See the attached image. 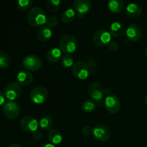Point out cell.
I'll list each match as a JSON object with an SVG mask.
<instances>
[{
    "instance_id": "38",
    "label": "cell",
    "mask_w": 147,
    "mask_h": 147,
    "mask_svg": "<svg viewBox=\"0 0 147 147\" xmlns=\"http://www.w3.org/2000/svg\"><path fill=\"white\" fill-rule=\"evenodd\" d=\"M145 55H146V57H147V47L146 50H145Z\"/></svg>"
},
{
    "instance_id": "13",
    "label": "cell",
    "mask_w": 147,
    "mask_h": 147,
    "mask_svg": "<svg viewBox=\"0 0 147 147\" xmlns=\"http://www.w3.org/2000/svg\"><path fill=\"white\" fill-rule=\"evenodd\" d=\"M93 135L100 142H107L110 139V131L105 125H97L93 129Z\"/></svg>"
},
{
    "instance_id": "37",
    "label": "cell",
    "mask_w": 147,
    "mask_h": 147,
    "mask_svg": "<svg viewBox=\"0 0 147 147\" xmlns=\"http://www.w3.org/2000/svg\"><path fill=\"white\" fill-rule=\"evenodd\" d=\"M144 102H145V103H146V104L147 105V93H146V96H145V97H144Z\"/></svg>"
},
{
    "instance_id": "4",
    "label": "cell",
    "mask_w": 147,
    "mask_h": 147,
    "mask_svg": "<svg viewBox=\"0 0 147 147\" xmlns=\"http://www.w3.org/2000/svg\"><path fill=\"white\" fill-rule=\"evenodd\" d=\"M90 71V70L88 65L84 61L76 62L72 67L73 76L79 80H85L87 78Z\"/></svg>"
},
{
    "instance_id": "30",
    "label": "cell",
    "mask_w": 147,
    "mask_h": 147,
    "mask_svg": "<svg viewBox=\"0 0 147 147\" xmlns=\"http://www.w3.org/2000/svg\"><path fill=\"white\" fill-rule=\"evenodd\" d=\"M82 132H83V134L85 135V136H89L93 134V129H92L90 126H86L83 128Z\"/></svg>"
},
{
    "instance_id": "29",
    "label": "cell",
    "mask_w": 147,
    "mask_h": 147,
    "mask_svg": "<svg viewBox=\"0 0 147 147\" xmlns=\"http://www.w3.org/2000/svg\"><path fill=\"white\" fill-rule=\"evenodd\" d=\"M58 24V20L55 16H50L47 18L46 24L49 27H55Z\"/></svg>"
},
{
    "instance_id": "8",
    "label": "cell",
    "mask_w": 147,
    "mask_h": 147,
    "mask_svg": "<svg viewBox=\"0 0 147 147\" xmlns=\"http://www.w3.org/2000/svg\"><path fill=\"white\" fill-rule=\"evenodd\" d=\"M22 93V88L17 82H11L7 85L4 90L6 98L10 100L14 101L20 98Z\"/></svg>"
},
{
    "instance_id": "33",
    "label": "cell",
    "mask_w": 147,
    "mask_h": 147,
    "mask_svg": "<svg viewBox=\"0 0 147 147\" xmlns=\"http://www.w3.org/2000/svg\"><path fill=\"white\" fill-rule=\"evenodd\" d=\"M6 96L3 92L0 91V106H4V103H5Z\"/></svg>"
},
{
    "instance_id": "18",
    "label": "cell",
    "mask_w": 147,
    "mask_h": 147,
    "mask_svg": "<svg viewBox=\"0 0 147 147\" xmlns=\"http://www.w3.org/2000/svg\"><path fill=\"white\" fill-rule=\"evenodd\" d=\"M46 57L50 63H57L62 57V51L60 49L57 47H53L50 49L46 53Z\"/></svg>"
},
{
    "instance_id": "7",
    "label": "cell",
    "mask_w": 147,
    "mask_h": 147,
    "mask_svg": "<svg viewBox=\"0 0 147 147\" xmlns=\"http://www.w3.org/2000/svg\"><path fill=\"white\" fill-rule=\"evenodd\" d=\"M22 65L25 69L30 71H37L42 67V60L40 57L34 55H27L22 61Z\"/></svg>"
},
{
    "instance_id": "15",
    "label": "cell",
    "mask_w": 147,
    "mask_h": 147,
    "mask_svg": "<svg viewBox=\"0 0 147 147\" xmlns=\"http://www.w3.org/2000/svg\"><path fill=\"white\" fill-rule=\"evenodd\" d=\"M142 7L136 3H131L129 4L126 7V14L128 17L131 18L139 17L142 14Z\"/></svg>"
},
{
    "instance_id": "17",
    "label": "cell",
    "mask_w": 147,
    "mask_h": 147,
    "mask_svg": "<svg viewBox=\"0 0 147 147\" xmlns=\"http://www.w3.org/2000/svg\"><path fill=\"white\" fill-rule=\"evenodd\" d=\"M53 35V31L47 26H42L37 32V37L39 40L42 42L48 41Z\"/></svg>"
},
{
    "instance_id": "3",
    "label": "cell",
    "mask_w": 147,
    "mask_h": 147,
    "mask_svg": "<svg viewBox=\"0 0 147 147\" xmlns=\"http://www.w3.org/2000/svg\"><path fill=\"white\" fill-rule=\"evenodd\" d=\"M88 94L93 100H95L96 105L102 106L103 104V98L104 96V88L100 83L94 82L88 87Z\"/></svg>"
},
{
    "instance_id": "27",
    "label": "cell",
    "mask_w": 147,
    "mask_h": 147,
    "mask_svg": "<svg viewBox=\"0 0 147 147\" xmlns=\"http://www.w3.org/2000/svg\"><path fill=\"white\" fill-rule=\"evenodd\" d=\"M62 65L64 67H70L74 65V60L70 54H65L62 57Z\"/></svg>"
},
{
    "instance_id": "22",
    "label": "cell",
    "mask_w": 147,
    "mask_h": 147,
    "mask_svg": "<svg viewBox=\"0 0 147 147\" xmlns=\"http://www.w3.org/2000/svg\"><path fill=\"white\" fill-rule=\"evenodd\" d=\"M76 11L73 9H67L62 14L61 20L64 23L68 24V23H70L73 21H74V20L76 19Z\"/></svg>"
},
{
    "instance_id": "35",
    "label": "cell",
    "mask_w": 147,
    "mask_h": 147,
    "mask_svg": "<svg viewBox=\"0 0 147 147\" xmlns=\"http://www.w3.org/2000/svg\"><path fill=\"white\" fill-rule=\"evenodd\" d=\"M39 147H55V145L52 144H42L41 146Z\"/></svg>"
},
{
    "instance_id": "24",
    "label": "cell",
    "mask_w": 147,
    "mask_h": 147,
    "mask_svg": "<svg viewBox=\"0 0 147 147\" xmlns=\"http://www.w3.org/2000/svg\"><path fill=\"white\" fill-rule=\"evenodd\" d=\"M96 108V102L91 100H86L82 103V110L86 113L93 111Z\"/></svg>"
},
{
    "instance_id": "12",
    "label": "cell",
    "mask_w": 147,
    "mask_h": 147,
    "mask_svg": "<svg viewBox=\"0 0 147 147\" xmlns=\"http://www.w3.org/2000/svg\"><path fill=\"white\" fill-rule=\"evenodd\" d=\"M106 110L111 113H116L120 110L121 101L119 98L113 95L107 96L104 101Z\"/></svg>"
},
{
    "instance_id": "31",
    "label": "cell",
    "mask_w": 147,
    "mask_h": 147,
    "mask_svg": "<svg viewBox=\"0 0 147 147\" xmlns=\"http://www.w3.org/2000/svg\"><path fill=\"white\" fill-rule=\"evenodd\" d=\"M107 46L111 51H117L118 49H119V44L115 41H111Z\"/></svg>"
},
{
    "instance_id": "20",
    "label": "cell",
    "mask_w": 147,
    "mask_h": 147,
    "mask_svg": "<svg viewBox=\"0 0 147 147\" xmlns=\"http://www.w3.org/2000/svg\"><path fill=\"white\" fill-rule=\"evenodd\" d=\"M108 7L113 13H120L124 9L123 0H111L108 2Z\"/></svg>"
},
{
    "instance_id": "26",
    "label": "cell",
    "mask_w": 147,
    "mask_h": 147,
    "mask_svg": "<svg viewBox=\"0 0 147 147\" xmlns=\"http://www.w3.org/2000/svg\"><path fill=\"white\" fill-rule=\"evenodd\" d=\"M60 0H49L47 2V7L52 13H55L58 11L60 5Z\"/></svg>"
},
{
    "instance_id": "32",
    "label": "cell",
    "mask_w": 147,
    "mask_h": 147,
    "mask_svg": "<svg viewBox=\"0 0 147 147\" xmlns=\"http://www.w3.org/2000/svg\"><path fill=\"white\" fill-rule=\"evenodd\" d=\"M42 134L41 132L40 131H36L34 133L32 134V137L34 140L39 141L42 139Z\"/></svg>"
},
{
    "instance_id": "6",
    "label": "cell",
    "mask_w": 147,
    "mask_h": 147,
    "mask_svg": "<svg viewBox=\"0 0 147 147\" xmlns=\"http://www.w3.org/2000/svg\"><path fill=\"white\" fill-rule=\"evenodd\" d=\"M48 97V90L44 87H36L31 90L30 98L35 104H42Z\"/></svg>"
},
{
    "instance_id": "28",
    "label": "cell",
    "mask_w": 147,
    "mask_h": 147,
    "mask_svg": "<svg viewBox=\"0 0 147 147\" xmlns=\"http://www.w3.org/2000/svg\"><path fill=\"white\" fill-rule=\"evenodd\" d=\"M32 4V0H19L17 3V7L22 11H25L30 8Z\"/></svg>"
},
{
    "instance_id": "36",
    "label": "cell",
    "mask_w": 147,
    "mask_h": 147,
    "mask_svg": "<svg viewBox=\"0 0 147 147\" xmlns=\"http://www.w3.org/2000/svg\"><path fill=\"white\" fill-rule=\"evenodd\" d=\"M9 147H21V146H20V144H18L14 143V144H11Z\"/></svg>"
},
{
    "instance_id": "10",
    "label": "cell",
    "mask_w": 147,
    "mask_h": 147,
    "mask_svg": "<svg viewBox=\"0 0 147 147\" xmlns=\"http://www.w3.org/2000/svg\"><path fill=\"white\" fill-rule=\"evenodd\" d=\"M20 126L24 131L34 133L38 129L39 122L32 116H25L20 121Z\"/></svg>"
},
{
    "instance_id": "25",
    "label": "cell",
    "mask_w": 147,
    "mask_h": 147,
    "mask_svg": "<svg viewBox=\"0 0 147 147\" xmlns=\"http://www.w3.org/2000/svg\"><path fill=\"white\" fill-rule=\"evenodd\" d=\"M10 65V58L4 51L0 50V68H7Z\"/></svg>"
},
{
    "instance_id": "1",
    "label": "cell",
    "mask_w": 147,
    "mask_h": 147,
    "mask_svg": "<svg viewBox=\"0 0 147 147\" xmlns=\"http://www.w3.org/2000/svg\"><path fill=\"white\" fill-rule=\"evenodd\" d=\"M47 18L45 12L41 7H33L27 13V22L33 27H40L46 24Z\"/></svg>"
},
{
    "instance_id": "34",
    "label": "cell",
    "mask_w": 147,
    "mask_h": 147,
    "mask_svg": "<svg viewBox=\"0 0 147 147\" xmlns=\"http://www.w3.org/2000/svg\"><path fill=\"white\" fill-rule=\"evenodd\" d=\"M111 93H112V90H111V89L110 88H109V87L105 88H104V94L107 95V96H111Z\"/></svg>"
},
{
    "instance_id": "14",
    "label": "cell",
    "mask_w": 147,
    "mask_h": 147,
    "mask_svg": "<svg viewBox=\"0 0 147 147\" xmlns=\"http://www.w3.org/2000/svg\"><path fill=\"white\" fill-rule=\"evenodd\" d=\"M126 36L131 41H139L142 36V28L137 24H131L126 30Z\"/></svg>"
},
{
    "instance_id": "11",
    "label": "cell",
    "mask_w": 147,
    "mask_h": 147,
    "mask_svg": "<svg viewBox=\"0 0 147 147\" xmlns=\"http://www.w3.org/2000/svg\"><path fill=\"white\" fill-rule=\"evenodd\" d=\"M73 7L77 17L83 18V16L90 11L91 4L88 0H76L73 3Z\"/></svg>"
},
{
    "instance_id": "21",
    "label": "cell",
    "mask_w": 147,
    "mask_h": 147,
    "mask_svg": "<svg viewBox=\"0 0 147 147\" xmlns=\"http://www.w3.org/2000/svg\"><path fill=\"white\" fill-rule=\"evenodd\" d=\"M48 140L52 144H59L63 141V136L57 129H51L48 133Z\"/></svg>"
},
{
    "instance_id": "9",
    "label": "cell",
    "mask_w": 147,
    "mask_h": 147,
    "mask_svg": "<svg viewBox=\"0 0 147 147\" xmlns=\"http://www.w3.org/2000/svg\"><path fill=\"white\" fill-rule=\"evenodd\" d=\"M93 39L95 44L102 47L106 45H108V44L111 41V34L107 30L100 29L96 31L93 34Z\"/></svg>"
},
{
    "instance_id": "23",
    "label": "cell",
    "mask_w": 147,
    "mask_h": 147,
    "mask_svg": "<svg viewBox=\"0 0 147 147\" xmlns=\"http://www.w3.org/2000/svg\"><path fill=\"white\" fill-rule=\"evenodd\" d=\"M53 119L51 116H46L42 118L39 122V126L42 130H49L53 126Z\"/></svg>"
},
{
    "instance_id": "19",
    "label": "cell",
    "mask_w": 147,
    "mask_h": 147,
    "mask_svg": "<svg viewBox=\"0 0 147 147\" xmlns=\"http://www.w3.org/2000/svg\"><path fill=\"white\" fill-rule=\"evenodd\" d=\"M123 31H124V27H123V24L119 22H113L110 25L109 32L113 37H121L123 34Z\"/></svg>"
},
{
    "instance_id": "5",
    "label": "cell",
    "mask_w": 147,
    "mask_h": 147,
    "mask_svg": "<svg viewBox=\"0 0 147 147\" xmlns=\"http://www.w3.org/2000/svg\"><path fill=\"white\" fill-rule=\"evenodd\" d=\"M2 111L7 119L10 120H14L20 116V107L16 102L9 101L4 104L2 107Z\"/></svg>"
},
{
    "instance_id": "2",
    "label": "cell",
    "mask_w": 147,
    "mask_h": 147,
    "mask_svg": "<svg viewBox=\"0 0 147 147\" xmlns=\"http://www.w3.org/2000/svg\"><path fill=\"white\" fill-rule=\"evenodd\" d=\"M59 45H60V49L63 53H67V54L73 53L77 49V39L72 34H65L60 38Z\"/></svg>"
},
{
    "instance_id": "16",
    "label": "cell",
    "mask_w": 147,
    "mask_h": 147,
    "mask_svg": "<svg viewBox=\"0 0 147 147\" xmlns=\"http://www.w3.org/2000/svg\"><path fill=\"white\" fill-rule=\"evenodd\" d=\"M17 83L22 86H27L33 81V76L27 70H22L17 75Z\"/></svg>"
}]
</instances>
